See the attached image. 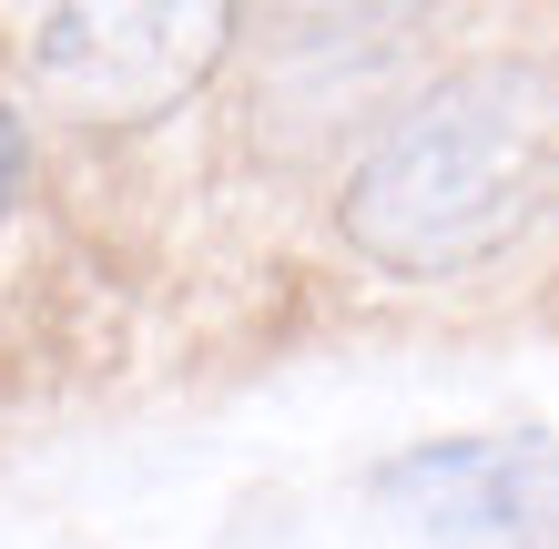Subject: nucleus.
<instances>
[{"label":"nucleus","mask_w":559,"mask_h":549,"mask_svg":"<svg viewBox=\"0 0 559 549\" xmlns=\"http://www.w3.org/2000/svg\"><path fill=\"white\" fill-rule=\"evenodd\" d=\"M549 164H559L549 82L519 61H478V72H448L438 92H417L367 143L336 224L377 275L438 285L530 235L549 204Z\"/></svg>","instance_id":"nucleus-1"},{"label":"nucleus","mask_w":559,"mask_h":549,"mask_svg":"<svg viewBox=\"0 0 559 549\" xmlns=\"http://www.w3.org/2000/svg\"><path fill=\"white\" fill-rule=\"evenodd\" d=\"M254 0H51L31 31V82L82 133H143L214 82Z\"/></svg>","instance_id":"nucleus-2"},{"label":"nucleus","mask_w":559,"mask_h":549,"mask_svg":"<svg viewBox=\"0 0 559 549\" xmlns=\"http://www.w3.org/2000/svg\"><path fill=\"white\" fill-rule=\"evenodd\" d=\"M377 509L417 549H559V438H438L377 468Z\"/></svg>","instance_id":"nucleus-3"},{"label":"nucleus","mask_w":559,"mask_h":549,"mask_svg":"<svg viewBox=\"0 0 559 549\" xmlns=\"http://www.w3.org/2000/svg\"><path fill=\"white\" fill-rule=\"evenodd\" d=\"M448 0H275V61L285 72H377L397 61V41H417Z\"/></svg>","instance_id":"nucleus-4"},{"label":"nucleus","mask_w":559,"mask_h":549,"mask_svg":"<svg viewBox=\"0 0 559 549\" xmlns=\"http://www.w3.org/2000/svg\"><path fill=\"white\" fill-rule=\"evenodd\" d=\"M21 183H31V122L0 103V224L21 214Z\"/></svg>","instance_id":"nucleus-5"}]
</instances>
